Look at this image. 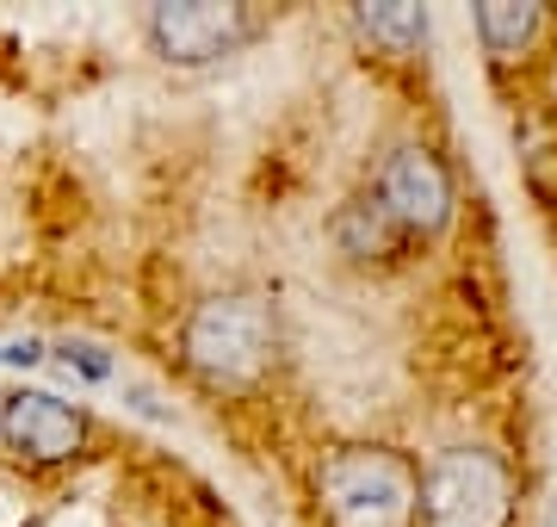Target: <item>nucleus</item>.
Returning <instances> with one entry per match:
<instances>
[{
	"instance_id": "6",
	"label": "nucleus",
	"mask_w": 557,
	"mask_h": 527,
	"mask_svg": "<svg viewBox=\"0 0 557 527\" xmlns=\"http://www.w3.org/2000/svg\"><path fill=\"white\" fill-rule=\"evenodd\" d=\"M94 441V422L87 409L57 397V391H7V409H0V446L7 459L25 471H57L75 466Z\"/></svg>"
},
{
	"instance_id": "10",
	"label": "nucleus",
	"mask_w": 557,
	"mask_h": 527,
	"mask_svg": "<svg viewBox=\"0 0 557 527\" xmlns=\"http://www.w3.org/2000/svg\"><path fill=\"white\" fill-rule=\"evenodd\" d=\"M57 360L69 366V372H81V379H112V372H119V360L94 342H57Z\"/></svg>"
},
{
	"instance_id": "12",
	"label": "nucleus",
	"mask_w": 557,
	"mask_h": 527,
	"mask_svg": "<svg viewBox=\"0 0 557 527\" xmlns=\"http://www.w3.org/2000/svg\"><path fill=\"white\" fill-rule=\"evenodd\" d=\"M0 409H7V391H0Z\"/></svg>"
},
{
	"instance_id": "11",
	"label": "nucleus",
	"mask_w": 557,
	"mask_h": 527,
	"mask_svg": "<svg viewBox=\"0 0 557 527\" xmlns=\"http://www.w3.org/2000/svg\"><path fill=\"white\" fill-rule=\"evenodd\" d=\"M44 342H0V366H44Z\"/></svg>"
},
{
	"instance_id": "5",
	"label": "nucleus",
	"mask_w": 557,
	"mask_h": 527,
	"mask_svg": "<svg viewBox=\"0 0 557 527\" xmlns=\"http://www.w3.org/2000/svg\"><path fill=\"white\" fill-rule=\"evenodd\" d=\"M366 186H372L379 205L403 223L409 243H434V236H446V223H453V211H458L453 168H446V156H440L434 143H391Z\"/></svg>"
},
{
	"instance_id": "3",
	"label": "nucleus",
	"mask_w": 557,
	"mask_h": 527,
	"mask_svg": "<svg viewBox=\"0 0 557 527\" xmlns=\"http://www.w3.org/2000/svg\"><path fill=\"white\" fill-rule=\"evenodd\" d=\"M520 478L496 446H446L421 466V527H515Z\"/></svg>"
},
{
	"instance_id": "1",
	"label": "nucleus",
	"mask_w": 557,
	"mask_h": 527,
	"mask_svg": "<svg viewBox=\"0 0 557 527\" xmlns=\"http://www.w3.org/2000/svg\"><path fill=\"white\" fill-rule=\"evenodd\" d=\"M285 354L278 305L260 292H211L180 317V366L211 397H248Z\"/></svg>"
},
{
	"instance_id": "9",
	"label": "nucleus",
	"mask_w": 557,
	"mask_h": 527,
	"mask_svg": "<svg viewBox=\"0 0 557 527\" xmlns=\"http://www.w3.org/2000/svg\"><path fill=\"white\" fill-rule=\"evenodd\" d=\"M354 32L379 57L391 62H409L428 50V32H434V20H428V7H409V0H372V7H354Z\"/></svg>"
},
{
	"instance_id": "8",
	"label": "nucleus",
	"mask_w": 557,
	"mask_h": 527,
	"mask_svg": "<svg viewBox=\"0 0 557 527\" xmlns=\"http://www.w3.org/2000/svg\"><path fill=\"white\" fill-rule=\"evenodd\" d=\"M335 243H341L347 261L372 267V261H397L403 248H409V236H403V223L379 205V193H372V186H359L354 199L335 211Z\"/></svg>"
},
{
	"instance_id": "4",
	"label": "nucleus",
	"mask_w": 557,
	"mask_h": 527,
	"mask_svg": "<svg viewBox=\"0 0 557 527\" xmlns=\"http://www.w3.org/2000/svg\"><path fill=\"white\" fill-rule=\"evenodd\" d=\"M267 32V13L260 7H242V0H161L143 20V38L168 69H211V62H230L236 50Z\"/></svg>"
},
{
	"instance_id": "2",
	"label": "nucleus",
	"mask_w": 557,
	"mask_h": 527,
	"mask_svg": "<svg viewBox=\"0 0 557 527\" xmlns=\"http://www.w3.org/2000/svg\"><path fill=\"white\" fill-rule=\"evenodd\" d=\"M317 527H421V466L403 446L341 441L310 466Z\"/></svg>"
},
{
	"instance_id": "7",
	"label": "nucleus",
	"mask_w": 557,
	"mask_h": 527,
	"mask_svg": "<svg viewBox=\"0 0 557 527\" xmlns=\"http://www.w3.org/2000/svg\"><path fill=\"white\" fill-rule=\"evenodd\" d=\"M471 25H478L490 69H520L552 38V7H539V0H483V7H471Z\"/></svg>"
}]
</instances>
